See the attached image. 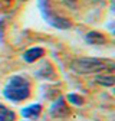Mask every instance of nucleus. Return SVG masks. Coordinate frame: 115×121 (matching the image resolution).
<instances>
[{
  "mask_svg": "<svg viewBox=\"0 0 115 121\" xmlns=\"http://www.w3.org/2000/svg\"><path fill=\"white\" fill-rule=\"evenodd\" d=\"M70 69L76 73H95L105 69H114V64L107 59H98V58H79L70 62Z\"/></svg>",
  "mask_w": 115,
  "mask_h": 121,
  "instance_id": "1",
  "label": "nucleus"
},
{
  "mask_svg": "<svg viewBox=\"0 0 115 121\" xmlns=\"http://www.w3.org/2000/svg\"><path fill=\"white\" fill-rule=\"evenodd\" d=\"M29 94H30V85L25 78L19 77V75L12 77L3 89L4 98H7L9 101H14V102L26 99Z\"/></svg>",
  "mask_w": 115,
  "mask_h": 121,
  "instance_id": "2",
  "label": "nucleus"
},
{
  "mask_svg": "<svg viewBox=\"0 0 115 121\" xmlns=\"http://www.w3.org/2000/svg\"><path fill=\"white\" fill-rule=\"evenodd\" d=\"M39 6L42 9V13H43V17L46 19V22L58 29H68L70 27V22L68 19H63V17H59L50 10L49 7V3L48 0H39Z\"/></svg>",
  "mask_w": 115,
  "mask_h": 121,
  "instance_id": "3",
  "label": "nucleus"
},
{
  "mask_svg": "<svg viewBox=\"0 0 115 121\" xmlns=\"http://www.w3.org/2000/svg\"><path fill=\"white\" fill-rule=\"evenodd\" d=\"M69 114H70L69 107L66 105L65 99H63L62 97H59V98L55 101V104L52 105V108H50V115H52L53 118H65V117H68Z\"/></svg>",
  "mask_w": 115,
  "mask_h": 121,
  "instance_id": "4",
  "label": "nucleus"
},
{
  "mask_svg": "<svg viewBox=\"0 0 115 121\" xmlns=\"http://www.w3.org/2000/svg\"><path fill=\"white\" fill-rule=\"evenodd\" d=\"M43 53H45V51H43L42 48H32V49H29V51H26V52H25L23 59L26 60L27 64H32V62H35L36 59L42 58V56H43Z\"/></svg>",
  "mask_w": 115,
  "mask_h": 121,
  "instance_id": "5",
  "label": "nucleus"
},
{
  "mask_svg": "<svg viewBox=\"0 0 115 121\" xmlns=\"http://www.w3.org/2000/svg\"><path fill=\"white\" fill-rule=\"evenodd\" d=\"M42 111V107L39 104H33V105H29V107L23 108L22 110V115L23 117H27V118H37L39 114Z\"/></svg>",
  "mask_w": 115,
  "mask_h": 121,
  "instance_id": "6",
  "label": "nucleus"
},
{
  "mask_svg": "<svg viewBox=\"0 0 115 121\" xmlns=\"http://www.w3.org/2000/svg\"><path fill=\"white\" fill-rule=\"evenodd\" d=\"M85 39H86V42L91 43V45H102V43L107 42L105 36L98 33V32H89L88 35L85 36Z\"/></svg>",
  "mask_w": 115,
  "mask_h": 121,
  "instance_id": "7",
  "label": "nucleus"
},
{
  "mask_svg": "<svg viewBox=\"0 0 115 121\" xmlns=\"http://www.w3.org/2000/svg\"><path fill=\"white\" fill-rule=\"evenodd\" d=\"M14 118H16V114L0 104V121H14Z\"/></svg>",
  "mask_w": 115,
  "mask_h": 121,
  "instance_id": "8",
  "label": "nucleus"
},
{
  "mask_svg": "<svg viewBox=\"0 0 115 121\" xmlns=\"http://www.w3.org/2000/svg\"><path fill=\"white\" fill-rule=\"evenodd\" d=\"M96 82L105 86H112L115 82V78L114 75H99V77H96Z\"/></svg>",
  "mask_w": 115,
  "mask_h": 121,
  "instance_id": "9",
  "label": "nucleus"
},
{
  "mask_svg": "<svg viewBox=\"0 0 115 121\" xmlns=\"http://www.w3.org/2000/svg\"><path fill=\"white\" fill-rule=\"evenodd\" d=\"M68 101L72 102L74 105H82V104H83V99H82L79 95H76V94H69V95H68Z\"/></svg>",
  "mask_w": 115,
  "mask_h": 121,
  "instance_id": "10",
  "label": "nucleus"
},
{
  "mask_svg": "<svg viewBox=\"0 0 115 121\" xmlns=\"http://www.w3.org/2000/svg\"><path fill=\"white\" fill-rule=\"evenodd\" d=\"M23 2H25V0H23Z\"/></svg>",
  "mask_w": 115,
  "mask_h": 121,
  "instance_id": "11",
  "label": "nucleus"
}]
</instances>
